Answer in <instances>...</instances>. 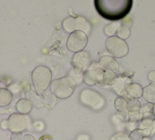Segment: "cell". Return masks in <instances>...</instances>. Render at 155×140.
<instances>
[{"label": "cell", "instance_id": "cell-2", "mask_svg": "<svg viewBox=\"0 0 155 140\" xmlns=\"http://www.w3.org/2000/svg\"><path fill=\"white\" fill-rule=\"evenodd\" d=\"M52 72L49 68L45 66H38L31 72V80L36 93L42 95L51 85Z\"/></svg>", "mask_w": 155, "mask_h": 140}, {"label": "cell", "instance_id": "cell-22", "mask_svg": "<svg viewBox=\"0 0 155 140\" xmlns=\"http://www.w3.org/2000/svg\"><path fill=\"white\" fill-rule=\"evenodd\" d=\"M110 140H130L129 135L124 133H117L111 137Z\"/></svg>", "mask_w": 155, "mask_h": 140}, {"label": "cell", "instance_id": "cell-6", "mask_svg": "<svg viewBox=\"0 0 155 140\" xmlns=\"http://www.w3.org/2000/svg\"><path fill=\"white\" fill-rule=\"evenodd\" d=\"M9 130L12 132L22 133L28 126V120L25 115L20 113H14L10 115L8 119Z\"/></svg>", "mask_w": 155, "mask_h": 140}, {"label": "cell", "instance_id": "cell-15", "mask_svg": "<svg viewBox=\"0 0 155 140\" xmlns=\"http://www.w3.org/2000/svg\"><path fill=\"white\" fill-rule=\"evenodd\" d=\"M117 79L116 72L111 71H105L103 83L107 85H113Z\"/></svg>", "mask_w": 155, "mask_h": 140}, {"label": "cell", "instance_id": "cell-10", "mask_svg": "<svg viewBox=\"0 0 155 140\" xmlns=\"http://www.w3.org/2000/svg\"><path fill=\"white\" fill-rule=\"evenodd\" d=\"M124 90L130 98L138 99L143 96V88L137 83H127L124 86Z\"/></svg>", "mask_w": 155, "mask_h": 140}, {"label": "cell", "instance_id": "cell-12", "mask_svg": "<svg viewBox=\"0 0 155 140\" xmlns=\"http://www.w3.org/2000/svg\"><path fill=\"white\" fill-rule=\"evenodd\" d=\"M143 97L148 103L155 104V82L143 88Z\"/></svg>", "mask_w": 155, "mask_h": 140}, {"label": "cell", "instance_id": "cell-13", "mask_svg": "<svg viewBox=\"0 0 155 140\" xmlns=\"http://www.w3.org/2000/svg\"><path fill=\"white\" fill-rule=\"evenodd\" d=\"M12 94L9 90L2 88L0 90V106L6 107L11 103L12 101Z\"/></svg>", "mask_w": 155, "mask_h": 140}, {"label": "cell", "instance_id": "cell-20", "mask_svg": "<svg viewBox=\"0 0 155 140\" xmlns=\"http://www.w3.org/2000/svg\"><path fill=\"white\" fill-rule=\"evenodd\" d=\"M143 138L144 135L143 130L140 128L134 129L129 135L130 140H143Z\"/></svg>", "mask_w": 155, "mask_h": 140}, {"label": "cell", "instance_id": "cell-21", "mask_svg": "<svg viewBox=\"0 0 155 140\" xmlns=\"http://www.w3.org/2000/svg\"><path fill=\"white\" fill-rule=\"evenodd\" d=\"M141 118H142V114L140 112H129V120L130 122H137L139 121H141Z\"/></svg>", "mask_w": 155, "mask_h": 140}, {"label": "cell", "instance_id": "cell-4", "mask_svg": "<svg viewBox=\"0 0 155 140\" xmlns=\"http://www.w3.org/2000/svg\"><path fill=\"white\" fill-rule=\"evenodd\" d=\"M106 48L108 52L116 58H121L129 53V46L124 40L118 36H110L106 40Z\"/></svg>", "mask_w": 155, "mask_h": 140}, {"label": "cell", "instance_id": "cell-24", "mask_svg": "<svg viewBox=\"0 0 155 140\" xmlns=\"http://www.w3.org/2000/svg\"><path fill=\"white\" fill-rule=\"evenodd\" d=\"M142 130H143L144 137H148L149 136L153 135L155 133V122L153 124V125L150 126V127L144 128V129H142Z\"/></svg>", "mask_w": 155, "mask_h": 140}, {"label": "cell", "instance_id": "cell-5", "mask_svg": "<svg viewBox=\"0 0 155 140\" xmlns=\"http://www.w3.org/2000/svg\"><path fill=\"white\" fill-rule=\"evenodd\" d=\"M88 42L87 34L84 32L77 30L71 33L68 38L66 46L69 51L73 53H78L85 49Z\"/></svg>", "mask_w": 155, "mask_h": 140}, {"label": "cell", "instance_id": "cell-25", "mask_svg": "<svg viewBox=\"0 0 155 140\" xmlns=\"http://www.w3.org/2000/svg\"><path fill=\"white\" fill-rule=\"evenodd\" d=\"M23 135L18 132H12L10 135V140H23Z\"/></svg>", "mask_w": 155, "mask_h": 140}, {"label": "cell", "instance_id": "cell-7", "mask_svg": "<svg viewBox=\"0 0 155 140\" xmlns=\"http://www.w3.org/2000/svg\"><path fill=\"white\" fill-rule=\"evenodd\" d=\"M90 62V55L88 53L84 51L76 53L72 59L71 64L74 68V72L76 74H79L84 67L87 65Z\"/></svg>", "mask_w": 155, "mask_h": 140}, {"label": "cell", "instance_id": "cell-9", "mask_svg": "<svg viewBox=\"0 0 155 140\" xmlns=\"http://www.w3.org/2000/svg\"><path fill=\"white\" fill-rule=\"evenodd\" d=\"M98 64L104 71H111L116 73L119 71V64L116 59L111 56H102L98 60Z\"/></svg>", "mask_w": 155, "mask_h": 140}, {"label": "cell", "instance_id": "cell-18", "mask_svg": "<svg viewBox=\"0 0 155 140\" xmlns=\"http://www.w3.org/2000/svg\"><path fill=\"white\" fill-rule=\"evenodd\" d=\"M121 26H120V23H112L109 24L108 25H107L105 29H104V31H105V34L107 35V36H109V37L114 36V35L117 33V29H118Z\"/></svg>", "mask_w": 155, "mask_h": 140}, {"label": "cell", "instance_id": "cell-1", "mask_svg": "<svg viewBox=\"0 0 155 140\" xmlns=\"http://www.w3.org/2000/svg\"><path fill=\"white\" fill-rule=\"evenodd\" d=\"M94 6L101 17L116 21L124 18L130 12L133 0H94Z\"/></svg>", "mask_w": 155, "mask_h": 140}, {"label": "cell", "instance_id": "cell-8", "mask_svg": "<svg viewBox=\"0 0 155 140\" xmlns=\"http://www.w3.org/2000/svg\"><path fill=\"white\" fill-rule=\"evenodd\" d=\"M105 71L101 68L94 70H87L84 73V80L89 85H94L103 83Z\"/></svg>", "mask_w": 155, "mask_h": 140}, {"label": "cell", "instance_id": "cell-31", "mask_svg": "<svg viewBox=\"0 0 155 140\" xmlns=\"http://www.w3.org/2000/svg\"><path fill=\"white\" fill-rule=\"evenodd\" d=\"M153 114L154 115V117H155V104H154V109H153Z\"/></svg>", "mask_w": 155, "mask_h": 140}, {"label": "cell", "instance_id": "cell-30", "mask_svg": "<svg viewBox=\"0 0 155 140\" xmlns=\"http://www.w3.org/2000/svg\"><path fill=\"white\" fill-rule=\"evenodd\" d=\"M39 140H54L53 139L51 136H50L49 135H42V137H40Z\"/></svg>", "mask_w": 155, "mask_h": 140}, {"label": "cell", "instance_id": "cell-19", "mask_svg": "<svg viewBox=\"0 0 155 140\" xmlns=\"http://www.w3.org/2000/svg\"><path fill=\"white\" fill-rule=\"evenodd\" d=\"M117 36L120 38H122L123 40L127 39L129 37L130 34V29L129 28H127V27L122 25L118 29H117Z\"/></svg>", "mask_w": 155, "mask_h": 140}, {"label": "cell", "instance_id": "cell-14", "mask_svg": "<svg viewBox=\"0 0 155 140\" xmlns=\"http://www.w3.org/2000/svg\"><path fill=\"white\" fill-rule=\"evenodd\" d=\"M155 117L153 112H146L142 114V118L141 120V127L143 129L149 128L154 123ZM141 128V129H142Z\"/></svg>", "mask_w": 155, "mask_h": 140}, {"label": "cell", "instance_id": "cell-23", "mask_svg": "<svg viewBox=\"0 0 155 140\" xmlns=\"http://www.w3.org/2000/svg\"><path fill=\"white\" fill-rule=\"evenodd\" d=\"M153 109H154V104L148 103L146 105H144L143 106H141V108L140 112H141V114L146 112H153Z\"/></svg>", "mask_w": 155, "mask_h": 140}, {"label": "cell", "instance_id": "cell-27", "mask_svg": "<svg viewBox=\"0 0 155 140\" xmlns=\"http://www.w3.org/2000/svg\"><path fill=\"white\" fill-rule=\"evenodd\" d=\"M1 128L3 130H7L9 129V125H8V120H3L1 122Z\"/></svg>", "mask_w": 155, "mask_h": 140}, {"label": "cell", "instance_id": "cell-32", "mask_svg": "<svg viewBox=\"0 0 155 140\" xmlns=\"http://www.w3.org/2000/svg\"><path fill=\"white\" fill-rule=\"evenodd\" d=\"M143 140H150L148 137H144Z\"/></svg>", "mask_w": 155, "mask_h": 140}, {"label": "cell", "instance_id": "cell-17", "mask_svg": "<svg viewBox=\"0 0 155 140\" xmlns=\"http://www.w3.org/2000/svg\"><path fill=\"white\" fill-rule=\"evenodd\" d=\"M130 97L129 96H122V97L117 98L115 101V107L118 112L127 111V101Z\"/></svg>", "mask_w": 155, "mask_h": 140}, {"label": "cell", "instance_id": "cell-3", "mask_svg": "<svg viewBox=\"0 0 155 140\" xmlns=\"http://www.w3.org/2000/svg\"><path fill=\"white\" fill-rule=\"evenodd\" d=\"M51 91L56 97L66 99L73 95L75 89V82L70 76L54 79L51 83Z\"/></svg>", "mask_w": 155, "mask_h": 140}, {"label": "cell", "instance_id": "cell-11", "mask_svg": "<svg viewBox=\"0 0 155 140\" xmlns=\"http://www.w3.org/2000/svg\"><path fill=\"white\" fill-rule=\"evenodd\" d=\"M32 102L28 98H21L17 102L16 108L21 114H28L32 110Z\"/></svg>", "mask_w": 155, "mask_h": 140}, {"label": "cell", "instance_id": "cell-16", "mask_svg": "<svg viewBox=\"0 0 155 140\" xmlns=\"http://www.w3.org/2000/svg\"><path fill=\"white\" fill-rule=\"evenodd\" d=\"M141 108V104L138 99L130 98L128 100L127 104V110L129 112H140Z\"/></svg>", "mask_w": 155, "mask_h": 140}, {"label": "cell", "instance_id": "cell-28", "mask_svg": "<svg viewBox=\"0 0 155 140\" xmlns=\"http://www.w3.org/2000/svg\"><path fill=\"white\" fill-rule=\"evenodd\" d=\"M148 79L152 82H155V71H152L149 72Z\"/></svg>", "mask_w": 155, "mask_h": 140}, {"label": "cell", "instance_id": "cell-29", "mask_svg": "<svg viewBox=\"0 0 155 140\" xmlns=\"http://www.w3.org/2000/svg\"><path fill=\"white\" fill-rule=\"evenodd\" d=\"M23 140H36V139L34 138V137L33 135H31L26 134L25 135H23Z\"/></svg>", "mask_w": 155, "mask_h": 140}, {"label": "cell", "instance_id": "cell-26", "mask_svg": "<svg viewBox=\"0 0 155 140\" xmlns=\"http://www.w3.org/2000/svg\"><path fill=\"white\" fill-rule=\"evenodd\" d=\"M132 24H133V21L130 18L125 17L124 18H123V20L122 21V25L123 26L127 27V28H130V27H131Z\"/></svg>", "mask_w": 155, "mask_h": 140}]
</instances>
